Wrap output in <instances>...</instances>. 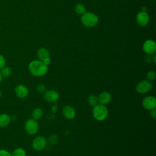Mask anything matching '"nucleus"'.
Returning a JSON list of instances; mask_svg holds the SVG:
<instances>
[{
	"instance_id": "obj_1",
	"label": "nucleus",
	"mask_w": 156,
	"mask_h": 156,
	"mask_svg": "<svg viewBox=\"0 0 156 156\" xmlns=\"http://www.w3.org/2000/svg\"><path fill=\"white\" fill-rule=\"evenodd\" d=\"M48 66L45 65L41 60H34L31 61L28 65L29 72L35 77H42L48 72Z\"/></svg>"
},
{
	"instance_id": "obj_2",
	"label": "nucleus",
	"mask_w": 156,
	"mask_h": 156,
	"mask_svg": "<svg viewBox=\"0 0 156 156\" xmlns=\"http://www.w3.org/2000/svg\"><path fill=\"white\" fill-rule=\"evenodd\" d=\"M92 113L94 119L99 121H102L107 118L108 111L105 105L98 104L93 107Z\"/></svg>"
},
{
	"instance_id": "obj_3",
	"label": "nucleus",
	"mask_w": 156,
	"mask_h": 156,
	"mask_svg": "<svg viewBox=\"0 0 156 156\" xmlns=\"http://www.w3.org/2000/svg\"><path fill=\"white\" fill-rule=\"evenodd\" d=\"M82 24L87 27H92L96 26L99 21L98 16L92 12H85L81 16Z\"/></svg>"
},
{
	"instance_id": "obj_4",
	"label": "nucleus",
	"mask_w": 156,
	"mask_h": 156,
	"mask_svg": "<svg viewBox=\"0 0 156 156\" xmlns=\"http://www.w3.org/2000/svg\"><path fill=\"white\" fill-rule=\"evenodd\" d=\"M24 129L29 135H34L36 134L39 129V126L37 121L33 118L27 119L24 124Z\"/></svg>"
},
{
	"instance_id": "obj_5",
	"label": "nucleus",
	"mask_w": 156,
	"mask_h": 156,
	"mask_svg": "<svg viewBox=\"0 0 156 156\" xmlns=\"http://www.w3.org/2000/svg\"><path fill=\"white\" fill-rule=\"evenodd\" d=\"M153 84L152 82L147 80H143L140 81L135 87V90L140 94H146L149 93L152 88Z\"/></svg>"
},
{
	"instance_id": "obj_6",
	"label": "nucleus",
	"mask_w": 156,
	"mask_h": 156,
	"mask_svg": "<svg viewBox=\"0 0 156 156\" xmlns=\"http://www.w3.org/2000/svg\"><path fill=\"white\" fill-rule=\"evenodd\" d=\"M47 139L43 136H37L32 142V148L37 151H40L45 149L47 145Z\"/></svg>"
},
{
	"instance_id": "obj_7",
	"label": "nucleus",
	"mask_w": 156,
	"mask_h": 156,
	"mask_svg": "<svg viewBox=\"0 0 156 156\" xmlns=\"http://www.w3.org/2000/svg\"><path fill=\"white\" fill-rule=\"evenodd\" d=\"M141 104L144 109L151 110L156 107V99L154 96H147L143 98Z\"/></svg>"
},
{
	"instance_id": "obj_8",
	"label": "nucleus",
	"mask_w": 156,
	"mask_h": 156,
	"mask_svg": "<svg viewBox=\"0 0 156 156\" xmlns=\"http://www.w3.org/2000/svg\"><path fill=\"white\" fill-rule=\"evenodd\" d=\"M143 49L147 55L154 54L156 51V43L152 40H146L143 44Z\"/></svg>"
},
{
	"instance_id": "obj_9",
	"label": "nucleus",
	"mask_w": 156,
	"mask_h": 156,
	"mask_svg": "<svg viewBox=\"0 0 156 156\" xmlns=\"http://www.w3.org/2000/svg\"><path fill=\"white\" fill-rule=\"evenodd\" d=\"M44 99L49 103H53L57 101L59 99L58 93L54 90H47L44 93Z\"/></svg>"
},
{
	"instance_id": "obj_10",
	"label": "nucleus",
	"mask_w": 156,
	"mask_h": 156,
	"mask_svg": "<svg viewBox=\"0 0 156 156\" xmlns=\"http://www.w3.org/2000/svg\"><path fill=\"white\" fill-rule=\"evenodd\" d=\"M136 21L139 26L142 27L146 26L149 21V16L148 13L146 12H139L136 15Z\"/></svg>"
},
{
	"instance_id": "obj_11",
	"label": "nucleus",
	"mask_w": 156,
	"mask_h": 156,
	"mask_svg": "<svg viewBox=\"0 0 156 156\" xmlns=\"http://www.w3.org/2000/svg\"><path fill=\"white\" fill-rule=\"evenodd\" d=\"M14 91L16 96L21 99L26 98L29 94L28 88L23 84H19L16 85Z\"/></svg>"
},
{
	"instance_id": "obj_12",
	"label": "nucleus",
	"mask_w": 156,
	"mask_h": 156,
	"mask_svg": "<svg viewBox=\"0 0 156 156\" xmlns=\"http://www.w3.org/2000/svg\"><path fill=\"white\" fill-rule=\"evenodd\" d=\"M62 114L68 119H73L76 117V110L70 105H65L62 108Z\"/></svg>"
},
{
	"instance_id": "obj_13",
	"label": "nucleus",
	"mask_w": 156,
	"mask_h": 156,
	"mask_svg": "<svg viewBox=\"0 0 156 156\" xmlns=\"http://www.w3.org/2000/svg\"><path fill=\"white\" fill-rule=\"evenodd\" d=\"M99 104L102 105H107L109 104L112 99L111 94L106 91L101 92L98 96Z\"/></svg>"
},
{
	"instance_id": "obj_14",
	"label": "nucleus",
	"mask_w": 156,
	"mask_h": 156,
	"mask_svg": "<svg viewBox=\"0 0 156 156\" xmlns=\"http://www.w3.org/2000/svg\"><path fill=\"white\" fill-rule=\"evenodd\" d=\"M10 116L5 113L0 114V127H5L9 125L11 122Z\"/></svg>"
},
{
	"instance_id": "obj_15",
	"label": "nucleus",
	"mask_w": 156,
	"mask_h": 156,
	"mask_svg": "<svg viewBox=\"0 0 156 156\" xmlns=\"http://www.w3.org/2000/svg\"><path fill=\"white\" fill-rule=\"evenodd\" d=\"M37 57L38 60H43L47 57H49V51L45 48H40L38 49L37 52Z\"/></svg>"
},
{
	"instance_id": "obj_16",
	"label": "nucleus",
	"mask_w": 156,
	"mask_h": 156,
	"mask_svg": "<svg viewBox=\"0 0 156 156\" xmlns=\"http://www.w3.org/2000/svg\"><path fill=\"white\" fill-rule=\"evenodd\" d=\"M43 114V112L41 108H35L32 112V114H31L32 118L37 121L42 117Z\"/></svg>"
},
{
	"instance_id": "obj_17",
	"label": "nucleus",
	"mask_w": 156,
	"mask_h": 156,
	"mask_svg": "<svg viewBox=\"0 0 156 156\" xmlns=\"http://www.w3.org/2000/svg\"><path fill=\"white\" fill-rule=\"evenodd\" d=\"M12 156H26V151L22 147H16L13 150L11 153Z\"/></svg>"
},
{
	"instance_id": "obj_18",
	"label": "nucleus",
	"mask_w": 156,
	"mask_h": 156,
	"mask_svg": "<svg viewBox=\"0 0 156 156\" xmlns=\"http://www.w3.org/2000/svg\"><path fill=\"white\" fill-rule=\"evenodd\" d=\"M74 10L77 14L82 15L86 12V8L83 4L77 3L74 7Z\"/></svg>"
},
{
	"instance_id": "obj_19",
	"label": "nucleus",
	"mask_w": 156,
	"mask_h": 156,
	"mask_svg": "<svg viewBox=\"0 0 156 156\" xmlns=\"http://www.w3.org/2000/svg\"><path fill=\"white\" fill-rule=\"evenodd\" d=\"M88 103L90 106L94 107L97 104H99V101H98V98L94 94H91L88 96V99H87Z\"/></svg>"
},
{
	"instance_id": "obj_20",
	"label": "nucleus",
	"mask_w": 156,
	"mask_h": 156,
	"mask_svg": "<svg viewBox=\"0 0 156 156\" xmlns=\"http://www.w3.org/2000/svg\"><path fill=\"white\" fill-rule=\"evenodd\" d=\"M0 72L1 73L2 77L7 78V77H9L10 76V75L12 74V71L10 67L5 66L1 69H0Z\"/></svg>"
},
{
	"instance_id": "obj_21",
	"label": "nucleus",
	"mask_w": 156,
	"mask_h": 156,
	"mask_svg": "<svg viewBox=\"0 0 156 156\" xmlns=\"http://www.w3.org/2000/svg\"><path fill=\"white\" fill-rule=\"evenodd\" d=\"M58 140V138L57 136V135L55 134H51L49 136L48 138L47 139V142L51 144V145H53V144H55L57 143Z\"/></svg>"
},
{
	"instance_id": "obj_22",
	"label": "nucleus",
	"mask_w": 156,
	"mask_h": 156,
	"mask_svg": "<svg viewBox=\"0 0 156 156\" xmlns=\"http://www.w3.org/2000/svg\"><path fill=\"white\" fill-rule=\"evenodd\" d=\"M146 77H147V80H149L150 82H152V81L155 80V77H156V74H155L154 71H149L147 73Z\"/></svg>"
},
{
	"instance_id": "obj_23",
	"label": "nucleus",
	"mask_w": 156,
	"mask_h": 156,
	"mask_svg": "<svg viewBox=\"0 0 156 156\" xmlns=\"http://www.w3.org/2000/svg\"><path fill=\"white\" fill-rule=\"evenodd\" d=\"M37 91L40 93H44L46 91V88L43 84H38L37 87Z\"/></svg>"
},
{
	"instance_id": "obj_24",
	"label": "nucleus",
	"mask_w": 156,
	"mask_h": 156,
	"mask_svg": "<svg viewBox=\"0 0 156 156\" xmlns=\"http://www.w3.org/2000/svg\"><path fill=\"white\" fill-rule=\"evenodd\" d=\"M0 156H12L11 153L4 149H0Z\"/></svg>"
},
{
	"instance_id": "obj_25",
	"label": "nucleus",
	"mask_w": 156,
	"mask_h": 156,
	"mask_svg": "<svg viewBox=\"0 0 156 156\" xmlns=\"http://www.w3.org/2000/svg\"><path fill=\"white\" fill-rule=\"evenodd\" d=\"M5 63L6 61L5 57L2 54H0V69L5 66Z\"/></svg>"
},
{
	"instance_id": "obj_26",
	"label": "nucleus",
	"mask_w": 156,
	"mask_h": 156,
	"mask_svg": "<svg viewBox=\"0 0 156 156\" xmlns=\"http://www.w3.org/2000/svg\"><path fill=\"white\" fill-rule=\"evenodd\" d=\"M149 114H150V116L152 118L155 119L156 118V109H155V108L151 110Z\"/></svg>"
},
{
	"instance_id": "obj_27",
	"label": "nucleus",
	"mask_w": 156,
	"mask_h": 156,
	"mask_svg": "<svg viewBox=\"0 0 156 156\" xmlns=\"http://www.w3.org/2000/svg\"><path fill=\"white\" fill-rule=\"evenodd\" d=\"M42 62H43V63L45 65L48 66L49 65H50V63H51V58H50L49 57H47V58H44V60H43Z\"/></svg>"
},
{
	"instance_id": "obj_28",
	"label": "nucleus",
	"mask_w": 156,
	"mask_h": 156,
	"mask_svg": "<svg viewBox=\"0 0 156 156\" xmlns=\"http://www.w3.org/2000/svg\"><path fill=\"white\" fill-rule=\"evenodd\" d=\"M153 61L155 63V62H156V55H155V54H154L153 55Z\"/></svg>"
},
{
	"instance_id": "obj_29",
	"label": "nucleus",
	"mask_w": 156,
	"mask_h": 156,
	"mask_svg": "<svg viewBox=\"0 0 156 156\" xmlns=\"http://www.w3.org/2000/svg\"><path fill=\"white\" fill-rule=\"evenodd\" d=\"M142 10H141V11H143V12H146V10H147V8L146 7H142V9H141Z\"/></svg>"
},
{
	"instance_id": "obj_30",
	"label": "nucleus",
	"mask_w": 156,
	"mask_h": 156,
	"mask_svg": "<svg viewBox=\"0 0 156 156\" xmlns=\"http://www.w3.org/2000/svg\"><path fill=\"white\" fill-rule=\"evenodd\" d=\"M2 75H1V72H0V83H1V82H2Z\"/></svg>"
},
{
	"instance_id": "obj_31",
	"label": "nucleus",
	"mask_w": 156,
	"mask_h": 156,
	"mask_svg": "<svg viewBox=\"0 0 156 156\" xmlns=\"http://www.w3.org/2000/svg\"><path fill=\"white\" fill-rule=\"evenodd\" d=\"M1 96H2V92H1V91L0 90V98H1Z\"/></svg>"
}]
</instances>
